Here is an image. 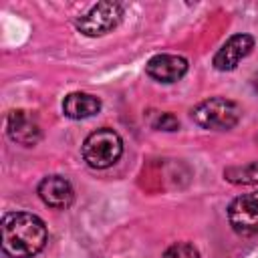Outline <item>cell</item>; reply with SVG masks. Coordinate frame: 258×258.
<instances>
[{
	"instance_id": "8fae6325",
	"label": "cell",
	"mask_w": 258,
	"mask_h": 258,
	"mask_svg": "<svg viewBox=\"0 0 258 258\" xmlns=\"http://www.w3.org/2000/svg\"><path fill=\"white\" fill-rule=\"evenodd\" d=\"M224 177L236 185H250L258 183V161L244 165V167H228L224 171Z\"/></svg>"
},
{
	"instance_id": "277c9868",
	"label": "cell",
	"mask_w": 258,
	"mask_h": 258,
	"mask_svg": "<svg viewBox=\"0 0 258 258\" xmlns=\"http://www.w3.org/2000/svg\"><path fill=\"white\" fill-rule=\"evenodd\" d=\"M121 16H123V6L119 2L103 0L97 2L89 12L79 16L75 24L87 36H101L111 32L121 22Z\"/></svg>"
},
{
	"instance_id": "52a82bcc",
	"label": "cell",
	"mask_w": 258,
	"mask_h": 258,
	"mask_svg": "<svg viewBox=\"0 0 258 258\" xmlns=\"http://www.w3.org/2000/svg\"><path fill=\"white\" fill-rule=\"evenodd\" d=\"M252 48H254V38L250 34H244V32L234 34L214 54L212 64L218 71H234L238 67V62L252 52Z\"/></svg>"
},
{
	"instance_id": "7a4b0ae2",
	"label": "cell",
	"mask_w": 258,
	"mask_h": 258,
	"mask_svg": "<svg viewBox=\"0 0 258 258\" xmlns=\"http://www.w3.org/2000/svg\"><path fill=\"white\" fill-rule=\"evenodd\" d=\"M240 115H242L240 107L234 101L222 99V97L206 99L191 109L194 123L210 131H228L236 127L240 121Z\"/></svg>"
},
{
	"instance_id": "5b68a950",
	"label": "cell",
	"mask_w": 258,
	"mask_h": 258,
	"mask_svg": "<svg viewBox=\"0 0 258 258\" xmlns=\"http://www.w3.org/2000/svg\"><path fill=\"white\" fill-rule=\"evenodd\" d=\"M228 220L236 234L252 236L258 232V191L238 196L228 208Z\"/></svg>"
},
{
	"instance_id": "6da1fadb",
	"label": "cell",
	"mask_w": 258,
	"mask_h": 258,
	"mask_svg": "<svg viewBox=\"0 0 258 258\" xmlns=\"http://www.w3.org/2000/svg\"><path fill=\"white\" fill-rule=\"evenodd\" d=\"M2 250L10 258H32L48 238L44 222L28 212H8L2 218Z\"/></svg>"
},
{
	"instance_id": "ba28073f",
	"label": "cell",
	"mask_w": 258,
	"mask_h": 258,
	"mask_svg": "<svg viewBox=\"0 0 258 258\" xmlns=\"http://www.w3.org/2000/svg\"><path fill=\"white\" fill-rule=\"evenodd\" d=\"M145 73L159 83H175L187 73V60L177 54H155L145 64Z\"/></svg>"
},
{
	"instance_id": "4fadbf2b",
	"label": "cell",
	"mask_w": 258,
	"mask_h": 258,
	"mask_svg": "<svg viewBox=\"0 0 258 258\" xmlns=\"http://www.w3.org/2000/svg\"><path fill=\"white\" fill-rule=\"evenodd\" d=\"M153 127L159 129V131H175L179 127V121L173 113H161L155 121H153Z\"/></svg>"
},
{
	"instance_id": "30bf717a",
	"label": "cell",
	"mask_w": 258,
	"mask_h": 258,
	"mask_svg": "<svg viewBox=\"0 0 258 258\" xmlns=\"http://www.w3.org/2000/svg\"><path fill=\"white\" fill-rule=\"evenodd\" d=\"M101 111V99L89 93H71L62 101V113L69 119H87Z\"/></svg>"
},
{
	"instance_id": "9c48e42d",
	"label": "cell",
	"mask_w": 258,
	"mask_h": 258,
	"mask_svg": "<svg viewBox=\"0 0 258 258\" xmlns=\"http://www.w3.org/2000/svg\"><path fill=\"white\" fill-rule=\"evenodd\" d=\"M38 196L40 200L54 210H64L73 204L75 200V191L73 185L69 183V179L60 177V175H48L38 183Z\"/></svg>"
},
{
	"instance_id": "8992f818",
	"label": "cell",
	"mask_w": 258,
	"mask_h": 258,
	"mask_svg": "<svg viewBox=\"0 0 258 258\" xmlns=\"http://www.w3.org/2000/svg\"><path fill=\"white\" fill-rule=\"evenodd\" d=\"M6 131H8V137L18 143V145H26V147H32L40 141V125H38V119L30 113V111H24V109H18V111H12L8 115V121H6Z\"/></svg>"
},
{
	"instance_id": "3957f363",
	"label": "cell",
	"mask_w": 258,
	"mask_h": 258,
	"mask_svg": "<svg viewBox=\"0 0 258 258\" xmlns=\"http://www.w3.org/2000/svg\"><path fill=\"white\" fill-rule=\"evenodd\" d=\"M123 153V141L117 131L101 127L93 131L83 143V159L93 169H107L119 161Z\"/></svg>"
},
{
	"instance_id": "7c38bea8",
	"label": "cell",
	"mask_w": 258,
	"mask_h": 258,
	"mask_svg": "<svg viewBox=\"0 0 258 258\" xmlns=\"http://www.w3.org/2000/svg\"><path fill=\"white\" fill-rule=\"evenodd\" d=\"M163 258H200V252L189 242H175L165 250Z\"/></svg>"
}]
</instances>
